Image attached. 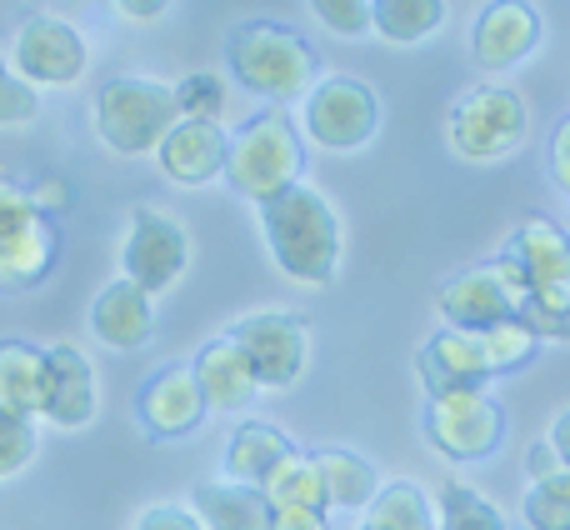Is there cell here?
<instances>
[{
    "label": "cell",
    "instance_id": "obj_38",
    "mask_svg": "<svg viewBox=\"0 0 570 530\" xmlns=\"http://www.w3.org/2000/svg\"><path fill=\"white\" fill-rule=\"evenodd\" d=\"M136 530H200V521L190 516V506H150L140 511Z\"/></svg>",
    "mask_w": 570,
    "mask_h": 530
},
{
    "label": "cell",
    "instance_id": "obj_20",
    "mask_svg": "<svg viewBox=\"0 0 570 530\" xmlns=\"http://www.w3.org/2000/svg\"><path fill=\"white\" fill-rule=\"evenodd\" d=\"M190 516L200 530H271L266 491L240 481H200L190 491Z\"/></svg>",
    "mask_w": 570,
    "mask_h": 530
},
{
    "label": "cell",
    "instance_id": "obj_36",
    "mask_svg": "<svg viewBox=\"0 0 570 530\" xmlns=\"http://www.w3.org/2000/svg\"><path fill=\"white\" fill-rule=\"evenodd\" d=\"M40 210L30 206V196H26V186H16V180H6L0 176V246H6L10 236H16L20 226H30Z\"/></svg>",
    "mask_w": 570,
    "mask_h": 530
},
{
    "label": "cell",
    "instance_id": "obj_19",
    "mask_svg": "<svg viewBox=\"0 0 570 530\" xmlns=\"http://www.w3.org/2000/svg\"><path fill=\"white\" fill-rule=\"evenodd\" d=\"M90 331L110 351H140L156 335V301L136 281H110L90 305Z\"/></svg>",
    "mask_w": 570,
    "mask_h": 530
},
{
    "label": "cell",
    "instance_id": "obj_1",
    "mask_svg": "<svg viewBox=\"0 0 570 530\" xmlns=\"http://www.w3.org/2000/svg\"><path fill=\"white\" fill-rule=\"evenodd\" d=\"M261 236L281 275L301 285H331L341 271V216L305 180L261 206Z\"/></svg>",
    "mask_w": 570,
    "mask_h": 530
},
{
    "label": "cell",
    "instance_id": "obj_22",
    "mask_svg": "<svg viewBox=\"0 0 570 530\" xmlns=\"http://www.w3.org/2000/svg\"><path fill=\"white\" fill-rule=\"evenodd\" d=\"M56 251H60V241L46 216L20 226L16 236L0 246V291H36L50 275V265H56Z\"/></svg>",
    "mask_w": 570,
    "mask_h": 530
},
{
    "label": "cell",
    "instance_id": "obj_12",
    "mask_svg": "<svg viewBox=\"0 0 570 530\" xmlns=\"http://www.w3.org/2000/svg\"><path fill=\"white\" fill-rule=\"evenodd\" d=\"M541 46V16L531 0H485L471 26V60L481 70H515Z\"/></svg>",
    "mask_w": 570,
    "mask_h": 530
},
{
    "label": "cell",
    "instance_id": "obj_37",
    "mask_svg": "<svg viewBox=\"0 0 570 530\" xmlns=\"http://www.w3.org/2000/svg\"><path fill=\"white\" fill-rule=\"evenodd\" d=\"M26 196H30V206H36L46 220H56L60 210H70V186L60 176H40L36 186H26Z\"/></svg>",
    "mask_w": 570,
    "mask_h": 530
},
{
    "label": "cell",
    "instance_id": "obj_21",
    "mask_svg": "<svg viewBox=\"0 0 570 530\" xmlns=\"http://www.w3.org/2000/svg\"><path fill=\"white\" fill-rule=\"evenodd\" d=\"M291 451H295V445L285 441L281 425H271V421H240L236 435L226 441V461H220V471H226V481L266 485V475L276 471V465Z\"/></svg>",
    "mask_w": 570,
    "mask_h": 530
},
{
    "label": "cell",
    "instance_id": "obj_13",
    "mask_svg": "<svg viewBox=\"0 0 570 530\" xmlns=\"http://www.w3.org/2000/svg\"><path fill=\"white\" fill-rule=\"evenodd\" d=\"M100 411V385H96V361L80 345L56 341L46 351V405L40 421L60 425V431H86Z\"/></svg>",
    "mask_w": 570,
    "mask_h": 530
},
{
    "label": "cell",
    "instance_id": "obj_40",
    "mask_svg": "<svg viewBox=\"0 0 570 530\" xmlns=\"http://www.w3.org/2000/svg\"><path fill=\"white\" fill-rule=\"evenodd\" d=\"M271 530H331L325 511H271Z\"/></svg>",
    "mask_w": 570,
    "mask_h": 530
},
{
    "label": "cell",
    "instance_id": "obj_10",
    "mask_svg": "<svg viewBox=\"0 0 570 530\" xmlns=\"http://www.w3.org/2000/svg\"><path fill=\"white\" fill-rule=\"evenodd\" d=\"M230 341L240 345V355L250 361L261 391H285L305 375V361H311V331H305L301 315L291 311H256L240 315L230 325Z\"/></svg>",
    "mask_w": 570,
    "mask_h": 530
},
{
    "label": "cell",
    "instance_id": "obj_11",
    "mask_svg": "<svg viewBox=\"0 0 570 530\" xmlns=\"http://www.w3.org/2000/svg\"><path fill=\"white\" fill-rule=\"evenodd\" d=\"M10 60H16V76L30 80V86H60L66 90V86H76V80L86 76L90 46H86V36H80L70 20L36 10V16L20 20L16 46H10Z\"/></svg>",
    "mask_w": 570,
    "mask_h": 530
},
{
    "label": "cell",
    "instance_id": "obj_14",
    "mask_svg": "<svg viewBox=\"0 0 570 530\" xmlns=\"http://www.w3.org/2000/svg\"><path fill=\"white\" fill-rule=\"evenodd\" d=\"M525 275V295H546V301L570 305V230L546 216H525L511 230V251H505Z\"/></svg>",
    "mask_w": 570,
    "mask_h": 530
},
{
    "label": "cell",
    "instance_id": "obj_8",
    "mask_svg": "<svg viewBox=\"0 0 570 530\" xmlns=\"http://www.w3.org/2000/svg\"><path fill=\"white\" fill-rule=\"evenodd\" d=\"M425 435L445 461H485L505 441V411L491 401V391H445L425 401Z\"/></svg>",
    "mask_w": 570,
    "mask_h": 530
},
{
    "label": "cell",
    "instance_id": "obj_17",
    "mask_svg": "<svg viewBox=\"0 0 570 530\" xmlns=\"http://www.w3.org/2000/svg\"><path fill=\"white\" fill-rule=\"evenodd\" d=\"M415 371H421V385H425V401L431 395H445V391H485L495 381L485 371V355H481V341L465 331H435L431 341L415 351Z\"/></svg>",
    "mask_w": 570,
    "mask_h": 530
},
{
    "label": "cell",
    "instance_id": "obj_32",
    "mask_svg": "<svg viewBox=\"0 0 570 530\" xmlns=\"http://www.w3.org/2000/svg\"><path fill=\"white\" fill-rule=\"evenodd\" d=\"M515 321L535 335V341H570V305L566 301H546V295H521Z\"/></svg>",
    "mask_w": 570,
    "mask_h": 530
},
{
    "label": "cell",
    "instance_id": "obj_16",
    "mask_svg": "<svg viewBox=\"0 0 570 530\" xmlns=\"http://www.w3.org/2000/svg\"><path fill=\"white\" fill-rule=\"evenodd\" d=\"M226 146L230 136L220 130V120H176L156 146V160L176 186H210L226 170Z\"/></svg>",
    "mask_w": 570,
    "mask_h": 530
},
{
    "label": "cell",
    "instance_id": "obj_9",
    "mask_svg": "<svg viewBox=\"0 0 570 530\" xmlns=\"http://www.w3.org/2000/svg\"><path fill=\"white\" fill-rule=\"evenodd\" d=\"M120 265H126V281H136L140 291L156 301L170 285L186 275L190 265V236L170 210L160 206H140L130 210L126 226V246H120Z\"/></svg>",
    "mask_w": 570,
    "mask_h": 530
},
{
    "label": "cell",
    "instance_id": "obj_39",
    "mask_svg": "<svg viewBox=\"0 0 570 530\" xmlns=\"http://www.w3.org/2000/svg\"><path fill=\"white\" fill-rule=\"evenodd\" d=\"M551 180H556V190L570 196V110L561 116V126L551 130Z\"/></svg>",
    "mask_w": 570,
    "mask_h": 530
},
{
    "label": "cell",
    "instance_id": "obj_7",
    "mask_svg": "<svg viewBox=\"0 0 570 530\" xmlns=\"http://www.w3.org/2000/svg\"><path fill=\"white\" fill-rule=\"evenodd\" d=\"M301 130L321 150H361L381 130V100L355 76H321L301 100Z\"/></svg>",
    "mask_w": 570,
    "mask_h": 530
},
{
    "label": "cell",
    "instance_id": "obj_3",
    "mask_svg": "<svg viewBox=\"0 0 570 530\" xmlns=\"http://www.w3.org/2000/svg\"><path fill=\"white\" fill-rule=\"evenodd\" d=\"M305 170V146H301V126L285 116V106H266L246 120L240 130H230L226 146V170L230 190H240L246 200L266 206L281 190L301 186Z\"/></svg>",
    "mask_w": 570,
    "mask_h": 530
},
{
    "label": "cell",
    "instance_id": "obj_4",
    "mask_svg": "<svg viewBox=\"0 0 570 530\" xmlns=\"http://www.w3.org/2000/svg\"><path fill=\"white\" fill-rule=\"evenodd\" d=\"M525 130H531L525 96L515 86H501V80L471 86L445 110V140H451V150L461 160H471V166H495V160L515 156Z\"/></svg>",
    "mask_w": 570,
    "mask_h": 530
},
{
    "label": "cell",
    "instance_id": "obj_43",
    "mask_svg": "<svg viewBox=\"0 0 570 530\" xmlns=\"http://www.w3.org/2000/svg\"><path fill=\"white\" fill-rule=\"evenodd\" d=\"M546 441H551V451L561 455V465H570V411H561L551 421V435H546Z\"/></svg>",
    "mask_w": 570,
    "mask_h": 530
},
{
    "label": "cell",
    "instance_id": "obj_6",
    "mask_svg": "<svg viewBox=\"0 0 570 530\" xmlns=\"http://www.w3.org/2000/svg\"><path fill=\"white\" fill-rule=\"evenodd\" d=\"M525 295V275L511 256L501 261H481L471 271L451 275V281L435 291V311L451 331H465V335H481L501 321H515V305Z\"/></svg>",
    "mask_w": 570,
    "mask_h": 530
},
{
    "label": "cell",
    "instance_id": "obj_35",
    "mask_svg": "<svg viewBox=\"0 0 570 530\" xmlns=\"http://www.w3.org/2000/svg\"><path fill=\"white\" fill-rule=\"evenodd\" d=\"M40 110V96L30 80L20 76H6L0 80V130H16V126H30Z\"/></svg>",
    "mask_w": 570,
    "mask_h": 530
},
{
    "label": "cell",
    "instance_id": "obj_33",
    "mask_svg": "<svg viewBox=\"0 0 570 530\" xmlns=\"http://www.w3.org/2000/svg\"><path fill=\"white\" fill-rule=\"evenodd\" d=\"M521 516L531 530H570V495L556 491L551 481H531L521 501Z\"/></svg>",
    "mask_w": 570,
    "mask_h": 530
},
{
    "label": "cell",
    "instance_id": "obj_29",
    "mask_svg": "<svg viewBox=\"0 0 570 530\" xmlns=\"http://www.w3.org/2000/svg\"><path fill=\"white\" fill-rule=\"evenodd\" d=\"M475 341H481L485 371L491 375H511V371H521V365H531L535 345H541L521 321H501V325H491V331H481Z\"/></svg>",
    "mask_w": 570,
    "mask_h": 530
},
{
    "label": "cell",
    "instance_id": "obj_27",
    "mask_svg": "<svg viewBox=\"0 0 570 530\" xmlns=\"http://www.w3.org/2000/svg\"><path fill=\"white\" fill-rule=\"evenodd\" d=\"M361 530H435V506L421 485L411 481H391L381 485L371 506H365Z\"/></svg>",
    "mask_w": 570,
    "mask_h": 530
},
{
    "label": "cell",
    "instance_id": "obj_30",
    "mask_svg": "<svg viewBox=\"0 0 570 530\" xmlns=\"http://www.w3.org/2000/svg\"><path fill=\"white\" fill-rule=\"evenodd\" d=\"M226 110V80L216 70H196L176 86V116L180 120H220Z\"/></svg>",
    "mask_w": 570,
    "mask_h": 530
},
{
    "label": "cell",
    "instance_id": "obj_25",
    "mask_svg": "<svg viewBox=\"0 0 570 530\" xmlns=\"http://www.w3.org/2000/svg\"><path fill=\"white\" fill-rule=\"evenodd\" d=\"M445 26V0H371V30L391 46H421Z\"/></svg>",
    "mask_w": 570,
    "mask_h": 530
},
{
    "label": "cell",
    "instance_id": "obj_41",
    "mask_svg": "<svg viewBox=\"0 0 570 530\" xmlns=\"http://www.w3.org/2000/svg\"><path fill=\"white\" fill-rule=\"evenodd\" d=\"M525 471H531V481H551V475L561 471V455L551 451V441H535L531 451H525Z\"/></svg>",
    "mask_w": 570,
    "mask_h": 530
},
{
    "label": "cell",
    "instance_id": "obj_5",
    "mask_svg": "<svg viewBox=\"0 0 570 530\" xmlns=\"http://www.w3.org/2000/svg\"><path fill=\"white\" fill-rule=\"evenodd\" d=\"M90 116H96L100 146H110L116 156H156L166 130L180 120L176 86L150 80V76H116L100 86Z\"/></svg>",
    "mask_w": 570,
    "mask_h": 530
},
{
    "label": "cell",
    "instance_id": "obj_15",
    "mask_svg": "<svg viewBox=\"0 0 570 530\" xmlns=\"http://www.w3.org/2000/svg\"><path fill=\"white\" fill-rule=\"evenodd\" d=\"M136 415L146 425V435L156 441H180L206 421V401H200V385L190 375V365H166L156 371L136 395Z\"/></svg>",
    "mask_w": 570,
    "mask_h": 530
},
{
    "label": "cell",
    "instance_id": "obj_24",
    "mask_svg": "<svg viewBox=\"0 0 570 530\" xmlns=\"http://www.w3.org/2000/svg\"><path fill=\"white\" fill-rule=\"evenodd\" d=\"M315 471L325 485V506L331 511H365L381 495V471L355 451H315Z\"/></svg>",
    "mask_w": 570,
    "mask_h": 530
},
{
    "label": "cell",
    "instance_id": "obj_18",
    "mask_svg": "<svg viewBox=\"0 0 570 530\" xmlns=\"http://www.w3.org/2000/svg\"><path fill=\"white\" fill-rule=\"evenodd\" d=\"M190 375H196V385H200L206 411H226L230 415V411H246V405L261 395L256 371H250V361L240 355V345L230 341V335L200 345V355L190 361Z\"/></svg>",
    "mask_w": 570,
    "mask_h": 530
},
{
    "label": "cell",
    "instance_id": "obj_31",
    "mask_svg": "<svg viewBox=\"0 0 570 530\" xmlns=\"http://www.w3.org/2000/svg\"><path fill=\"white\" fill-rule=\"evenodd\" d=\"M36 421L30 415H16V411H0V481L16 471H26L36 461Z\"/></svg>",
    "mask_w": 570,
    "mask_h": 530
},
{
    "label": "cell",
    "instance_id": "obj_42",
    "mask_svg": "<svg viewBox=\"0 0 570 530\" xmlns=\"http://www.w3.org/2000/svg\"><path fill=\"white\" fill-rule=\"evenodd\" d=\"M116 10L126 20H140V26H146V20H160L170 10V0H116Z\"/></svg>",
    "mask_w": 570,
    "mask_h": 530
},
{
    "label": "cell",
    "instance_id": "obj_44",
    "mask_svg": "<svg viewBox=\"0 0 570 530\" xmlns=\"http://www.w3.org/2000/svg\"><path fill=\"white\" fill-rule=\"evenodd\" d=\"M10 76V66H6V56H0V80H6Z\"/></svg>",
    "mask_w": 570,
    "mask_h": 530
},
{
    "label": "cell",
    "instance_id": "obj_26",
    "mask_svg": "<svg viewBox=\"0 0 570 530\" xmlns=\"http://www.w3.org/2000/svg\"><path fill=\"white\" fill-rule=\"evenodd\" d=\"M266 501L271 511H325L331 516V506H325V485H321V471H315L311 455L291 451L276 471L266 475Z\"/></svg>",
    "mask_w": 570,
    "mask_h": 530
},
{
    "label": "cell",
    "instance_id": "obj_34",
    "mask_svg": "<svg viewBox=\"0 0 570 530\" xmlns=\"http://www.w3.org/2000/svg\"><path fill=\"white\" fill-rule=\"evenodd\" d=\"M311 16L331 36H345V40L371 36V0H311Z\"/></svg>",
    "mask_w": 570,
    "mask_h": 530
},
{
    "label": "cell",
    "instance_id": "obj_23",
    "mask_svg": "<svg viewBox=\"0 0 570 530\" xmlns=\"http://www.w3.org/2000/svg\"><path fill=\"white\" fill-rule=\"evenodd\" d=\"M46 405V351L30 341H0V411L36 421Z\"/></svg>",
    "mask_w": 570,
    "mask_h": 530
},
{
    "label": "cell",
    "instance_id": "obj_28",
    "mask_svg": "<svg viewBox=\"0 0 570 530\" xmlns=\"http://www.w3.org/2000/svg\"><path fill=\"white\" fill-rule=\"evenodd\" d=\"M431 506H435V530H505L501 506L485 501L465 481H445Z\"/></svg>",
    "mask_w": 570,
    "mask_h": 530
},
{
    "label": "cell",
    "instance_id": "obj_2",
    "mask_svg": "<svg viewBox=\"0 0 570 530\" xmlns=\"http://www.w3.org/2000/svg\"><path fill=\"white\" fill-rule=\"evenodd\" d=\"M226 70L230 80H240L250 96L271 100V106L305 100L321 80L315 50L301 40V30L281 26V20H240L226 36Z\"/></svg>",
    "mask_w": 570,
    "mask_h": 530
}]
</instances>
